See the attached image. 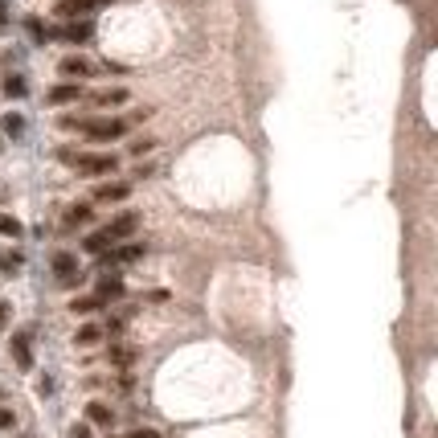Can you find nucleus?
Wrapping results in <instances>:
<instances>
[{
	"mask_svg": "<svg viewBox=\"0 0 438 438\" xmlns=\"http://www.w3.org/2000/svg\"><path fill=\"white\" fill-rule=\"evenodd\" d=\"M123 197H127V185H123V180H107V185H98L95 189L98 205H119Z\"/></svg>",
	"mask_w": 438,
	"mask_h": 438,
	"instance_id": "1a4fd4ad",
	"label": "nucleus"
},
{
	"mask_svg": "<svg viewBox=\"0 0 438 438\" xmlns=\"http://www.w3.org/2000/svg\"><path fill=\"white\" fill-rule=\"evenodd\" d=\"M135 225H140V213H119V218L107 225V238H111V242H123V238L135 234Z\"/></svg>",
	"mask_w": 438,
	"mask_h": 438,
	"instance_id": "423d86ee",
	"label": "nucleus"
},
{
	"mask_svg": "<svg viewBox=\"0 0 438 438\" xmlns=\"http://www.w3.org/2000/svg\"><path fill=\"white\" fill-rule=\"evenodd\" d=\"M21 254H0V270H8V274H17V270H21Z\"/></svg>",
	"mask_w": 438,
	"mask_h": 438,
	"instance_id": "412c9836",
	"label": "nucleus"
},
{
	"mask_svg": "<svg viewBox=\"0 0 438 438\" xmlns=\"http://www.w3.org/2000/svg\"><path fill=\"white\" fill-rule=\"evenodd\" d=\"M82 98V82H62V86H53L46 95L49 107H66V102H78Z\"/></svg>",
	"mask_w": 438,
	"mask_h": 438,
	"instance_id": "0eeeda50",
	"label": "nucleus"
},
{
	"mask_svg": "<svg viewBox=\"0 0 438 438\" xmlns=\"http://www.w3.org/2000/svg\"><path fill=\"white\" fill-rule=\"evenodd\" d=\"M91 102L102 107V111H111V107H123V102H127V91H123V86H111V91H98Z\"/></svg>",
	"mask_w": 438,
	"mask_h": 438,
	"instance_id": "f8f14e48",
	"label": "nucleus"
},
{
	"mask_svg": "<svg viewBox=\"0 0 438 438\" xmlns=\"http://www.w3.org/2000/svg\"><path fill=\"white\" fill-rule=\"evenodd\" d=\"M91 213H95V205H86V201H82V205H70V209H66V230L86 225V221H91Z\"/></svg>",
	"mask_w": 438,
	"mask_h": 438,
	"instance_id": "4468645a",
	"label": "nucleus"
},
{
	"mask_svg": "<svg viewBox=\"0 0 438 438\" xmlns=\"http://www.w3.org/2000/svg\"><path fill=\"white\" fill-rule=\"evenodd\" d=\"M147 147H152V140H135V144H131V152H135V156H144Z\"/></svg>",
	"mask_w": 438,
	"mask_h": 438,
	"instance_id": "393cba45",
	"label": "nucleus"
},
{
	"mask_svg": "<svg viewBox=\"0 0 438 438\" xmlns=\"http://www.w3.org/2000/svg\"><path fill=\"white\" fill-rule=\"evenodd\" d=\"M127 438H160V434H156L152 426H140V430H131V434H127Z\"/></svg>",
	"mask_w": 438,
	"mask_h": 438,
	"instance_id": "b1692460",
	"label": "nucleus"
},
{
	"mask_svg": "<svg viewBox=\"0 0 438 438\" xmlns=\"http://www.w3.org/2000/svg\"><path fill=\"white\" fill-rule=\"evenodd\" d=\"M98 336H102V332H98L95 324H86V328H78V336H74V340H78V344H95Z\"/></svg>",
	"mask_w": 438,
	"mask_h": 438,
	"instance_id": "4be33fe9",
	"label": "nucleus"
},
{
	"mask_svg": "<svg viewBox=\"0 0 438 438\" xmlns=\"http://www.w3.org/2000/svg\"><path fill=\"white\" fill-rule=\"evenodd\" d=\"M95 8H98L95 0H58V17H66V21H78V17H86Z\"/></svg>",
	"mask_w": 438,
	"mask_h": 438,
	"instance_id": "6e6552de",
	"label": "nucleus"
},
{
	"mask_svg": "<svg viewBox=\"0 0 438 438\" xmlns=\"http://www.w3.org/2000/svg\"><path fill=\"white\" fill-rule=\"evenodd\" d=\"M0 29H8V4L0 0Z\"/></svg>",
	"mask_w": 438,
	"mask_h": 438,
	"instance_id": "bb28decb",
	"label": "nucleus"
},
{
	"mask_svg": "<svg viewBox=\"0 0 438 438\" xmlns=\"http://www.w3.org/2000/svg\"><path fill=\"white\" fill-rule=\"evenodd\" d=\"M25 91H29V86H25L21 74H8V78H4V95H8V98H21Z\"/></svg>",
	"mask_w": 438,
	"mask_h": 438,
	"instance_id": "6ab92c4d",
	"label": "nucleus"
},
{
	"mask_svg": "<svg viewBox=\"0 0 438 438\" xmlns=\"http://www.w3.org/2000/svg\"><path fill=\"white\" fill-rule=\"evenodd\" d=\"M53 274H58V283H62V287H74V283L82 279L78 258H74V254H66V250H62V254H53Z\"/></svg>",
	"mask_w": 438,
	"mask_h": 438,
	"instance_id": "39448f33",
	"label": "nucleus"
},
{
	"mask_svg": "<svg viewBox=\"0 0 438 438\" xmlns=\"http://www.w3.org/2000/svg\"><path fill=\"white\" fill-rule=\"evenodd\" d=\"M0 234H4V238H21V221L8 218V213H0Z\"/></svg>",
	"mask_w": 438,
	"mask_h": 438,
	"instance_id": "aec40b11",
	"label": "nucleus"
},
{
	"mask_svg": "<svg viewBox=\"0 0 438 438\" xmlns=\"http://www.w3.org/2000/svg\"><path fill=\"white\" fill-rule=\"evenodd\" d=\"M25 29H29V37H33L37 46H46L49 37H53V33H49V29H46L41 21H37V17H29V21H25Z\"/></svg>",
	"mask_w": 438,
	"mask_h": 438,
	"instance_id": "a211bd4d",
	"label": "nucleus"
},
{
	"mask_svg": "<svg viewBox=\"0 0 438 438\" xmlns=\"http://www.w3.org/2000/svg\"><path fill=\"white\" fill-rule=\"evenodd\" d=\"M8 316H13V307H8V303H4V299H0V328H4V324H8Z\"/></svg>",
	"mask_w": 438,
	"mask_h": 438,
	"instance_id": "a878e982",
	"label": "nucleus"
},
{
	"mask_svg": "<svg viewBox=\"0 0 438 438\" xmlns=\"http://www.w3.org/2000/svg\"><path fill=\"white\" fill-rule=\"evenodd\" d=\"M13 361H17V369H33V352H29V332H17V336H13Z\"/></svg>",
	"mask_w": 438,
	"mask_h": 438,
	"instance_id": "9b49d317",
	"label": "nucleus"
},
{
	"mask_svg": "<svg viewBox=\"0 0 438 438\" xmlns=\"http://www.w3.org/2000/svg\"><path fill=\"white\" fill-rule=\"evenodd\" d=\"M102 307V299L98 295H82V299H70V312L74 316H91V312H98Z\"/></svg>",
	"mask_w": 438,
	"mask_h": 438,
	"instance_id": "dca6fc26",
	"label": "nucleus"
},
{
	"mask_svg": "<svg viewBox=\"0 0 438 438\" xmlns=\"http://www.w3.org/2000/svg\"><path fill=\"white\" fill-rule=\"evenodd\" d=\"M58 123L66 131H82L91 144H115V140L127 135V119H115V115H98V119H91V115H62Z\"/></svg>",
	"mask_w": 438,
	"mask_h": 438,
	"instance_id": "f257e3e1",
	"label": "nucleus"
},
{
	"mask_svg": "<svg viewBox=\"0 0 438 438\" xmlns=\"http://www.w3.org/2000/svg\"><path fill=\"white\" fill-rule=\"evenodd\" d=\"M86 418H91V422H98V426H111V422H115V414H111L102 401H91V406H86Z\"/></svg>",
	"mask_w": 438,
	"mask_h": 438,
	"instance_id": "f3484780",
	"label": "nucleus"
},
{
	"mask_svg": "<svg viewBox=\"0 0 438 438\" xmlns=\"http://www.w3.org/2000/svg\"><path fill=\"white\" fill-rule=\"evenodd\" d=\"M95 295L102 299V303L123 299V279H115V274H102V279H98V287H95Z\"/></svg>",
	"mask_w": 438,
	"mask_h": 438,
	"instance_id": "9d476101",
	"label": "nucleus"
},
{
	"mask_svg": "<svg viewBox=\"0 0 438 438\" xmlns=\"http://www.w3.org/2000/svg\"><path fill=\"white\" fill-rule=\"evenodd\" d=\"M62 160H74L70 168L78 176H115L119 172V156H111V152H62Z\"/></svg>",
	"mask_w": 438,
	"mask_h": 438,
	"instance_id": "f03ea898",
	"label": "nucleus"
},
{
	"mask_svg": "<svg viewBox=\"0 0 438 438\" xmlns=\"http://www.w3.org/2000/svg\"><path fill=\"white\" fill-rule=\"evenodd\" d=\"M58 70H62V78H66V82H82V78H91L98 66H91L82 53H70V58H62V62H58Z\"/></svg>",
	"mask_w": 438,
	"mask_h": 438,
	"instance_id": "20e7f679",
	"label": "nucleus"
},
{
	"mask_svg": "<svg viewBox=\"0 0 438 438\" xmlns=\"http://www.w3.org/2000/svg\"><path fill=\"white\" fill-rule=\"evenodd\" d=\"M53 37H62V41H70V46H86V41L95 37V25L86 21V17H78V21H66Z\"/></svg>",
	"mask_w": 438,
	"mask_h": 438,
	"instance_id": "7ed1b4c3",
	"label": "nucleus"
},
{
	"mask_svg": "<svg viewBox=\"0 0 438 438\" xmlns=\"http://www.w3.org/2000/svg\"><path fill=\"white\" fill-rule=\"evenodd\" d=\"M74 438H91V430L86 426H74Z\"/></svg>",
	"mask_w": 438,
	"mask_h": 438,
	"instance_id": "cd10ccee",
	"label": "nucleus"
},
{
	"mask_svg": "<svg viewBox=\"0 0 438 438\" xmlns=\"http://www.w3.org/2000/svg\"><path fill=\"white\" fill-rule=\"evenodd\" d=\"M0 131H4V135H13V140H21V135H25V115L8 111V115L0 119Z\"/></svg>",
	"mask_w": 438,
	"mask_h": 438,
	"instance_id": "2eb2a0df",
	"label": "nucleus"
},
{
	"mask_svg": "<svg viewBox=\"0 0 438 438\" xmlns=\"http://www.w3.org/2000/svg\"><path fill=\"white\" fill-rule=\"evenodd\" d=\"M95 4H115V0H95Z\"/></svg>",
	"mask_w": 438,
	"mask_h": 438,
	"instance_id": "c85d7f7f",
	"label": "nucleus"
},
{
	"mask_svg": "<svg viewBox=\"0 0 438 438\" xmlns=\"http://www.w3.org/2000/svg\"><path fill=\"white\" fill-rule=\"evenodd\" d=\"M13 422H17V418H13V410H4V406H0V430H8Z\"/></svg>",
	"mask_w": 438,
	"mask_h": 438,
	"instance_id": "5701e85b",
	"label": "nucleus"
},
{
	"mask_svg": "<svg viewBox=\"0 0 438 438\" xmlns=\"http://www.w3.org/2000/svg\"><path fill=\"white\" fill-rule=\"evenodd\" d=\"M111 238H107V230H98V234H86V238H82V250H86V254H107V250H111Z\"/></svg>",
	"mask_w": 438,
	"mask_h": 438,
	"instance_id": "ddd939ff",
	"label": "nucleus"
}]
</instances>
